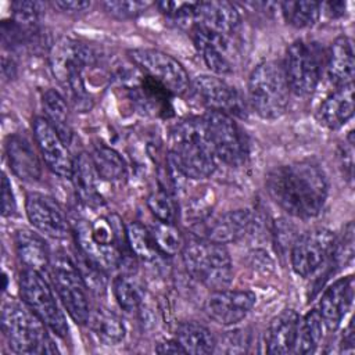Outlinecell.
I'll return each instance as SVG.
<instances>
[{"label":"cell","instance_id":"7a4b0ae2","mask_svg":"<svg viewBox=\"0 0 355 355\" xmlns=\"http://www.w3.org/2000/svg\"><path fill=\"white\" fill-rule=\"evenodd\" d=\"M216 159L202 116L182 121L172 129L169 161L183 178H209L216 169Z\"/></svg>","mask_w":355,"mask_h":355},{"label":"cell","instance_id":"5b68a950","mask_svg":"<svg viewBox=\"0 0 355 355\" xmlns=\"http://www.w3.org/2000/svg\"><path fill=\"white\" fill-rule=\"evenodd\" d=\"M46 324L24 304L10 301L3 305L1 331L15 354L54 352Z\"/></svg>","mask_w":355,"mask_h":355},{"label":"cell","instance_id":"4fadbf2b","mask_svg":"<svg viewBox=\"0 0 355 355\" xmlns=\"http://www.w3.org/2000/svg\"><path fill=\"white\" fill-rule=\"evenodd\" d=\"M194 97L208 111L222 112L230 116L245 118L247 105L240 92L214 75H198L190 82Z\"/></svg>","mask_w":355,"mask_h":355},{"label":"cell","instance_id":"ac0fdd59","mask_svg":"<svg viewBox=\"0 0 355 355\" xmlns=\"http://www.w3.org/2000/svg\"><path fill=\"white\" fill-rule=\"evenodd\" d=\"M354 301V276L348 275L333 282L322 294L319 313L327 330L338 329Z\"/></svg>","mask_w":355,"mask_h":355},{"label":"cell","instance_id":"e575fe53","mask_svg":"<svg viewBox=\"0 0 355 355\" xmlns=\"http://www.w3.org/2000/svg\"><path fill=\"white\" fill-rule=\"evenodd\" d=\"M157 247L165 257H173L183 248V239L179 233V230L173 226V223H165V222H157L150 229Z\"/></svg>","mask_w":355,"mask_h":355},{"label":"cell","instance_id":"30bf717a","mask_svg":"<svg viewBox=\"0 0 355 355\" xmlns=\"http://www.w3.org/2000/svg\"><path fill=\"white\" fill-rule=\"evenodd\" d=\"M128 57L146 76L161 83L172 94L180 96L190 89L189 73L172 55L155 49H132Z\"/></svg>","mask_w":355,"mask_h":355},{"label":"cell","instance_id":"2e32d148","mask_svg":"<svg viewBox=\"0 0 355 355\" xmlns=\"http://www.w3.org/2000/svg\"><path fill=\"white\" fill-rule=\"evenodd\" d=\"M33 136L47 168L62 179H71L73 158L67 144L44 116H37L33 121Z\"/></svg>","mask_w":355,"mask_h":355},{"label":"cell","instance_id":"ee69618b","mask_svg":"<svg viewBox=\"0 0 355 355\" xmlns=\"http://www.w3.org/2000/svg\"><path fill=\"white\" fill-rule=\"evenodd\" d=\"M17 211V204L12 193L11 183L4 175L1 180V214L3 216H12Z\"/></svg>","mask_w":355,"mask_h":355},{"label":"cell","instance_id":"f1b7e54d","mask_svg":"<svg viewBox=\"0 0 355 355\" xmlns=\"http://www.w3.org/2000/svg\"><path fill=\"white\" fill-rule=\"evenodd\" d=\"M175 338L184 348L186 354L205 355L215 351L216 340L208 327L197 322H184L178 326Z\"/></svg>","mask_w":355,"mask_h":355},{"label":"cell","instance_id":"836d02e7","mask_svg":"<svg viewBox=\"0 0 355 355\" xmlns=\"http://www.w3.org/2000/svg\"><path fill=\"white\" fill-rule=\"evenodd\" d=\"M280 8L288 25L297 29H306L319 19L322 4L316 1H284L280 3Z\"/></svg>","mask_w":355,"mask_h":355},{"label":"cell","instance_id":"7402d4cb","mask_svg":"<svg viewBox=\"0 0 355 355\" xmlns=\"http://www.w3.org/2000/svg\"><path fill=\"white\" fill-rule=\"evenodd\" d=\"M300 316L294 309H284L276 315L266 331V351L269 354H288L294 351Z\"/></svg>","mask_w":355,"mask_h":355},{"label":"cell","instance_id":"1f68e13d","mask_svg":"<svg viewBox=\"0 0 355 355\" xmlns=\"http://www.w3.org/2000/svg\"><path fill=\"white\" fill-rule=\"evenodd\" d=\"M323 320L318 309L309 311L298 323L297 340L294 345L295 354H312L318 349L323 338Z\"/></svg>","mask_w":355,"mask_h":355},{"label":"cell","instance_id":"d6a6232c","mask_svg":"<svg viewBox=\"0 0 355 355\" xmlns=\"http://www.w3.org/2000/svg\"><path fill=\"white\" fill-rule=\"evenodd\" d=\"M112 290L116 302L125 312L133 313L141 308L144 291L133 279V273H121L116 276L112 282Z\"/></svg>","mask_w":355,"mask_h":355},{"label":"cell","instance_id":"7bdbcfd3","mask_svg":"<svg viewBox=\"0 0 355 355\" xmlns=\"http://www.w3.org/2000/svg\"><path fill=\"white\" fill-rule=\"evenodd\" d=\"M247 336L243 333V330H234V331H227L225 337L222 338L223 344V351L229 354H236V352H244L247 344Z\"/></svg>","mask_w":355,"mask_h":355},{"label":"cell","instance_id":"b9f144b4","mask_svg":"<svg viewBox=\"0 0 355 355\" xmlns=\"http://www.w3.org/2000/svg\"><path fill=\"white\" fill-rule=\"evenodd\" d=\"M338 158L340 164L344 169V173L348 176V179H352V168H354V132H349L347 136V140L344 141V146L338 150Z\"/></svg>","mask_w":355,"mask_h":355},{"label":"cell","instance_id":"4dcf8cb0","mask_svg":"<svg viewBox=\"0 0 355 355\" xmlns=\"http://www.w3.org/2000/svg\"><path fill=\"white\" fill-rule=\"evenodd\" d=\"M126 236L129 247L135 257L140 258L144 262L157 263L165 255L157 247V243L151 232L139 222H132L126 226Z\"/></svg>","mask_w":355,"mask_h":355},{"label":"cell","instance_id":"60d3db41","mask_svg":"<svg viewBox=\"0 0 355 355\" xmlns=\"http://www.w3.org/2000/svg\"><path fill=\"white\" fill-rule=\"evenodd\" d=\"M273 234H275V243L280 250L291 248L294 240L297 239L295 227L284 219L275 222Z\"/></svg>","mask_w":355,"mask_h":355},{"label":"cell","instance_id":"f546056e","mask_svg":"<svg viewBox=\"0 0 355 355\" xmlns=\"http://www.w3.org/2000/svg\"><path fill=\"white\" fill-rule=\"evenodd\" d=\"M89 324L94 336L104 345H116L125 338V326L122 320L107 309H96L89 316Z\"/></svg>","mask_w":355,"mask_h":355},{"label":"cell","instance_id":"9a60e30c","mask_svg":"<svg viewBox=\"0 0 355 355\" xmlns=\"http://www.w3.org/2000/svg\"><path fill=\"white\" fill-rule=\"evenodd\" d=\"M261 229V220L251 209H234L226 212L207 225L205 237L219 244L239 243L252 239Z\"/></svg>","mask_w":355,"mask_h":355},{"label":"cell","instance_id":"3957f363","mask_svg":"<svg viewBox=\"0 0 355 355\" xmlns=\"http://www.w3.org/2000/svg\"><path fill=\"white\" fill-rule=\"evenodd\" d=\"M92 49L78 40L64 37L50 50V67L53 75L67 93L68 101L79 111L92 108V98L86 90L83 71L94 62Z\"/></svg>","mask_w":355,"mask_h":355},{"label":"cell","instance_id":"ab89813d","mask_svg":"<svg viewBox=\"0 0 355 355\" xmlns=\"http://www.w3.org/2000/svg\"><path fill=\"white\" fill-rule=\"evenodd\" d=\"M150 7L148 1H139V0H115V1H104L103 8L104 11L115 18V19H132L139 17Z\"/></svg>","mask_w":355,"mask_h":355},{"label":"cell","instance_id":"7dc6e473","mask_svg":"<svg viewBox=\"0 0 355 355\" xmlns=\"http://www.w3.org/2000/svg\"><path fill=\"white\" fill-rule=\"evenodd\" d=\"M154 349H155V352H158V354H186L184 348L179 344V341H178L176 338L159 341V343L155 345Z\"/></svg>","mask_w":355,"mask_h":355},{"label":"cell","instance_id":"7c38bea8","mask_svg":"<svg viewBox=\"0 0 355 355\" xmlns=\"http://www.w3.org/2000/svg\"><path fill=\"white\" fill-rule=\"evenodd\" d=\"M334 233L326 227H316L298 234L290 248L293 270L302 276H312L331 257Z\"/></svg>","mask_w":355,"mask_h":355},{"label":"cell","instance_id":"8992f818","mask_svg":"<svg viewBox=\"0 0 355 355\" xmlns=\"http://www.w3.org/2000/svg\"><path fill=\"white\" fill-rule=\"evenodd\" d=\"M290 100V87L283 67L276 61L257 65L248 78V101L263 119L280 118Z\"/></svg>","mask_w":355,"mask_h":355},{"label":"cell","instance_id":"9c48e42d","mask_svg":"<svg viewBox=\"0 0 355 355\" xmlns=\"http://www.w3.org/2000/svg\"><path fill=\"white\" fill-rule=\"evenodd\" d=\"M51 265V279L64 308L73 322L85 324L90 316L87 286L76 266L67 255H57Z\"/></svg>","mask_w":355,"mask_h":355},{"label":"cell","instance_id":"cb8c5ba5","mask_svg":"<svg viewBox=\"0 0 355 355\" xmlns=\"http://www.w3.org/2000/svg\"><path fill=\"white\" fill-rule=\"evenodd\" d=\"M327 75L330 82L340 87L352 83L355 73V58H354V44L347 36L337 37L327 55Z\"/></svg>","mask_w":355,"mask_h":355},{"label":"cell","instance_id":"44dd1931","mask_svg":"<svg viewBox=\"0 0 355 355\" xmlns=\"http://www.w3.org/2000/svg\"><path fill=\"white\" fill-rule=\"evenodd\" d=\"M14 240L17 257L24 265V269H32L40 273L46 272L51 262L49 247L44 239L39 233L22 227L15 232Z\"/></svg>","mask_w":355,"mask_h":355},{"label":"cell","instance_id":"d590c367","mask_svg":"<svg viewBox=\"0 0 355 355\" xmlns=\"http://www.w3.org/2000/svg\"><path fill=\"white\" fill-rule=\"evenodd\" d=\"M12 21L26 31L39 29V19L44 4L39 1H14L11 3Z\"/></svg>","mask_w":355,"mask_h":355},{"label":"cell","instance_id":"ffe728a7","mask_svg":"<svg viewBox=\"0 0 355 355\" xmlns=\"http://www.w3.org/2000/svg\"><path fill=\"white\" fill-rule=\"evenodd\" d=\"M6 154L12 173L25 182H36L42 176L40 161L29 139L21 133L11 135L6 143Z\"/></svg>","mask_w":355,"mask_h":355},{"label":"cell","instance_id":"4316f807","mask_svg":"<svg viewBox=\"0 0 355 355\" xmlns=\"http://www.w3.org/2000/svg\"><path fill=\"white\" fill-rule=\"evenodd\" d=\"M171 94L172 93L168 92L161 83L146 75L143 82L132 90V98L141 110L150 114H159L166 116L168 111L172 110L169 100Z\"/></svg>","mask_w":355,"mask_h":355},{"label":"cell","instance_id":"277c9868","mask_svg":"<svg viewBox=\"0 0 355 355\" xmlns=\"http://www.w3.org/2000/svg\"><path fill=\"white\" fill-rule=\"evenodd\" d=\"M182 258L191 277L211 290L227 288L233 280L232 259L223 244L193 239L183 244Z\"/></svg>","mask_w":355,"mask_h":355},{"label":"cell","instance_id":"c3c4849f","mask_svg":"<svg viewBox=\"0 0 355 355\" xmlns=\"http://www.w3.org/2000/svg\"><path fill=\"white\" fill-rule=\"evenodd\" d=\"M323 7L330 18H340L345 14L347 3L345 1H330V3H326Z\"/></svg>","mask_w":355,"mask_h":355},{"label":"cell","instance_id":"52a82bcc","mask_svg":"<svg viewBox=\"0 0 355 355\" xmlns=\"http://www.w3.org/2000/svg\"><path fill=\"white\" fill-rule=\"evenodd\" d=\"M324 64L322 46L313 40H295L286 51L284 76L290 92L300 97L311 96L320 78Z\"/></svg>","mask_w":355,"mask_h":355},{"label":"cell","instance_id":"5bb4252c","mask_svg":"<svg viewBox=\"0 0 355 355\" xmlns=\"http://www.w3.org/2000/svg\"><path fill=\"white\" fill-rule=\"evenodd\" d=\"M257 295L248 290H212L205 301V313L218 324L233 326L251 312Z\"/></svg>","mask_w":355,"mask_h":355},{"label":"cell","instance_id":"d4e9b609","mask_svg":"<svg viewBox=\"0 0 355 355\" xmlns=\"http://www.w3.org/2000/svg\"><path fill=\"white\" fill-rule=\"evenodd\" d=\"M97 172L93 166L90 155L80 153L73 158V168L71 180L73 183L79 201L89 208H98L103 205L101 194L96 183Z\"/></svg>","mask_w":355,"mask_h":355},{"label":"cell","instance_id":"bcb514c9","mask_svg":"<svg viewBox=\"0 0 355 355\" xmlns=\"http://www.w3.org/2000/svg\"><path fill=\"white\" fill-rule=\"evenodd\" d=\"M340 345H341L340 352H344V354H352L354 352V349H355V336H354V322L352 320L345 327Z\"/></svg>","mask_w":355,"mask_h":355},{"label":"cell","instance_id":"f35d334b","mask_svg":"<svg viewBox=\"0 0 355 355\" xmlns=\"http://www.w3.org/2000/svg\"><path fill=\"white\" fill-rule=\"evenodd\" d=\"M76 266L90 291H93L96 294H101L105 291V287H107V277H105L107 272L105 270H103L96 263L89 261L80 252H79Z\"/></svg>","mask_w":355,"mask_h":355},{"label":"cell","instance_id":"83f0119b","mask_svg":"<svg viewBox=\"0 0 355 355\" xmlns=\"http://www.w3.org/2000/svg\"><path fill=\"white\" fill-rule=\"evenodd\" d=\"M90 158L97 172V176L103 180L111 183H121L126 179V164L121 154L114 148L105 144H97L93 147Z\"/></svg>","mask_w":355,"mask_h":355},{"label":"cell","instance_id":"ba28073f","mask_svg":"<svg viewBox=\"0 0 355 355\" xmlns=\"http://www.w3.org/2000/svg\"><path fill=\"white\" fill-rule=\"evenodd\" d=\"M19 293L25 305L58 337L68 334V324L55 295L43 273L24 269L19 275Z\"/></svg>","mask_w":355,"mask_h":355},{"label":"cell","instance_id":"f6af8a7d","mask_svg":"<svg viewBox=\"0 0 355 355\" xmlns=\"http://www.w3.org/2000/svg\"><path fill=\"white\" fill-rule=\"evenodd\" d=\"M51 4L54 8L68 15L83 14L92 7V3L85 0H57V1H53Z\"/></svg>","mask_w":355,"mask_h":355},{"label":"cell","instance_id":"484cf974","mask_svg":"<svg viewBox=\"0 0 355 355\" xmlns=\"http://www.w3.org/2000/svg\"><path fill=\"white\" fill-rule=\"evenodd\" d=\"M42 107L46 121L58 133L62 141L68 146L72 140L73 132L71 126V116L68 103L64 96L55 89H49L42 96Z\"/></svg>","mask_w":355,"mask_h":355},{"label":"cell","instance_id":"8fae6325","mask_svg":"<svg viewBox=\"0 0 355 355\" xmlns=\"http://www.w3.org/2000/svg\"><path fill=\"white\" fill-rule=\"evenodd\" d=\"M202 118L216 158L230 166H241L248 157V144L234 118L215 111Z\"/></svg>","mask_w":355,"mask_h":355},{"label":"cell","instance_id":"6da1fadb","mask_svg":"<svg viewBox=\"0 0 355 355\" xmlns=\"http://www.w3.org/2000/svg\"><path fill=\"white\" fill-rule=\"evenodd\" d=\"M266 191L288 215L309 219L323 209L329 183L316 164L300 161L272 169L266 176Z\"/></svg>","mask_w":355,"mask_h":355},{"label":"cell","instance_id":"d6986e66","mask_svg":"<svg viewBox=\"0 0 355 355\" xmlns=\"http://www.w3.org/2000/svg\"><path fill=\"white\" fill-rule=\"evenodd\" d=\"M191 25H198L219 36L232 37L240 25V14L227 1H197Z\"/></svg>","mask_w":355,"mask_h":355},{"label":"cell","instance_id":"603a6c76","mask_svg":"<svg viewBox=\"0 0 355 355\" xmlns=\"http://www.w3.org/2000/svg\"><path fill=\"white\" fill-rule=\"evenodd\" d=\"M354 115V85L337 87L319 108V119L329 129L343 128Z\"/></svg>","mask_w":355,"mask_h":355},{"label":"cell","instance_id":"e0dca14e","mask_svg":"<svg viewBox=\"0 0 355 355\" xmlns=\"http://www.w3.org/2000/svg\"><path fill=\"white\" fill-rule=\"evenodd\" d=\"M25 209L29 222L40 233L53 239L67 237L69 230L68 220L53 197L36 191L29 193L26 196Z\"/></svg>","mask_w":355,"mask_h":355},{"label":"cell","instance_id":"8d00e7d4","mask_svg":"<svg viewBox=\"0 0 355 355\" xmlns=\"http://www.w3.org/2000/svg\"><path fill=\"white\" fill-rule=\"evenodd\" d=\"M147 205L159 222L175 223L178 208L173 197L166 189H158L157 191H154L148 197Z\"/></svg>","mask_w":355,"mask_h":355},{"label":"cell","instance_id":"74e56055","mask_svg":"<svg viewBox=\"0 0 355 355\" xmlns=\"http://www.w3.org/2000/svg\"><path fill=\"white\" fill-rule=\"evenodd\" d=\"M337 266H347L354 258V222H348L338 237H334L331 257Z\"/></svg>","mask_w":355,"mask_h":355}]
</instances>
